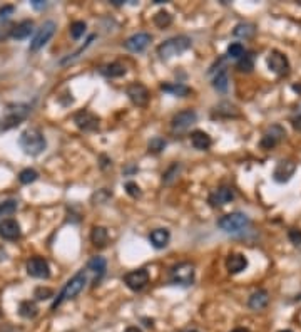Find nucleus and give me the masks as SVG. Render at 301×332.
Returning <instances> with one entry per match:
<instances>
[{"label": "nucleus", "instance_id": "nucleus-15", "mask_svg": "<svg viewBox=\"0 0 301 332\" xmlns=\"http://www.w3.org/2000/svg\"><path fill=\"white\" fill-rule=\"evenodd\" d=\"M234 190L229 188V186H221V188L214 190L213 193L209 195V203L211 206H224L228 203H231L234 200Z\"/></svg>", "mask_w": 301, "mask_h": 332}, {"label": "nucleus", "instance_id": "nucleus-25", "mask_svg": "<svg viewBox=\"0 0 301 332\" xmlns=\"http://www.w3.org/2000/svg\"><path fill=\"white\" fill-rule=\"evenodd\" d=\"M100 74L105 77H122L126 74V66H122L120 62H111L100 67Z\"/></svg>", "mask_w": 301, "mask_h": 332}, {"label": "nucleus", "instance_id": "nucleus-34", "mask_svg": "<svg viewBox=\"0 0 301 332\" xmlns=\"http://www.w3.org/2000/svg\"><path fill=\"white\" fill-rule=\"evenodd\" d=\"M154 24L159 27V29H166V27H169L173 24V15L169 12H166V10H161V12H158L154 15Z\"/></svg>", "mask_w": 301, "mask_h": 332}, {"label": "nucleus", "instance_id": "nucleus-19", "mask_svg": "<svg viewBox=\"0 0 301 332\" xmlns=\"http://www.w3.org/2000/svg\"><path fill=\"white\" fill-rule=\"evenodd\" d=\"M246 267H248V259H246L244 255H241V253H233V255H229L228 260H226V268H228V272L233 273V275L246 270Z\"/></svg>", "mask_w": 301, "mask_h": 332}, {"label": "nucleus", "instance_id": "nucleus-49", "mask_svg": "<svg viewBox=\"0 0 301 332\" xmlns=\"http://www.w3.org/2000/svg\"><path fill=\"white\" fill-rule=\"evenodd\" d=\"M233 332H249L248 329H241V327H240V329H234Z\"/></svg>", "mask_w": 301, "mask_h": 332}, {"label": "nucleus", "instance_id": "nucleus-44", "mask_svg": "<svg viewBox=\"0 0 301 332\" xmlns=\"http://www.w3.org/2000/svg\"><path fill=\"white\" fill-rule=\"evenodd\" d=\"M14 10H15L14 5H3V7H0V19H7L10 14H14Z\"/></svg>", "mask_w": 301, "mask_h": 332}, {"label": "nucleus", "instance_id": "nucleus-2", "mask_svg": "<svg viewBox=\"0 0 301 332\" xmlns=\"http://www.w3.org/2000/svg\"><path fill=\"white\" fill-rule=\"evenodd\" d=\"M85 282H87V273H85L84 270L77 272L76 275H74L72 279H70L69 282L64 285V288L60 290V294H59V295H57V299L54 300L52 310H56V309H57L59 306H62V304H64L65 300L74 299V297L79 295L80 292L84 290Z\"/></svg>", "mask_w": 301, "mask_h": 332}, {"label": "nucleus", "instance_id": "nucleus-37", "mask_svg": "<svg viewBox=\"0 0 301 332\" xmlns=\"http://www.w3.org/2000/svg\"><path fill=\"white\" fill-rule=\"evenodd\" d=\"M85 29H87V25H85V22L82 21H76L70 24V36H72V39H80L82 36H84Z\"/></svg>", "mask_w": 301, "mask_h": 332}, {"label": "nucleus", "instance_id": "nucleus-52", "mask_svg": "<svg viewBox=\"0 0 301 332\" xmlns=\"http://www.w3.org/2000/svg\"><path fill=\"white\" fill-rule=\"evenodd\" d=\"M280 332H293V331H288V329H286V331H280Z\"/></svg>", "mask_w": 301, "mask_h": 332}, {"label": "nucleus", "instance_id": "nucleus-26", "mask_svg": "<svg viewBox=\"0 0 301 332\" xmlns=\"http://www.w3.org/2000/svg\"><path fill=\"white\" fill-rule=\"evenodd\" d=\"M107 238H109V233H107V230H105L104 226H94V228H92L91 240H92V243L96 245V247H105V243H107Z\"/></svg>", "mask_w": 301, "mask_h": 332}, {"label": "nucleus", "instance_id": "nucleus-22", "mask_svg": "<svg viewBox=\"0 0 301 332\" xmlns=\"http://www.w3.org/2000/svg\"><path fill=\"white\" fill-rule=\"evenodd\" d=\"M191 144H193L196 150L204 151V150H209V146L213 144V141H211V136L208 133L198 130V131L191 133Z\"/></svg>", "mask_w": 301, "mask_h": 332}, {"label": "nucleus", "instance_id": "nucleus-31", "mask_svg": "<svg viewBox=\"0 0 301 332\" xmlns=\"http://www.w3.org/2000/svg\"><path fill=\"white\" fill-rule=\"evenodd\" d=\"M238 71L241 72H251L255 69V56L251 52H246L240 61H238Z\"/></svg>", "mask_w": 301, "mask_h": 332}, {"label": "nucleus", "instance_id": "nucleus-51", "mask_svg": "<svg viewBox=\"0 0 301 332\" xmlns=\"http://www.w3.org/2000/svg\"><path fill=\"white\" fill-rule=\"evenodd\" d=\"M181 332H198V331H194V329H186V331H181Z\"/></svg>", "mask_w": 301, "mask_h": 332}, {"label": "nucleus", "instance_id": "nucleus-45", "mask_svg": "<svg viewBox=\"0 0 301 332\" xmlns=\"http://www.w3.org/2000/svg\"><path fill=\"white\" fill-rule=\"evenodd\" d=\"M30 3H32L35 9H44L45 7V2H42V0H32Z\"/></svg>", "mask_w": 301, "mask_h": 332}, {"label": "nucleus", "instance_id": "nucleus-7", "mask_svg": "<svg viewBox=\"0 0 301 332\" xmlns=\"http://www.w3.org/2000/svg\"><path fill=\"white\" fill-rule=\"evenodd\" d=\"M56 29H57V25H56V22H54V21L44 22L40 29L37 30V34L34 36L32 42H30V50H32V52H35V50H39V49L44 47L47 42L52 39L54 34H56Z\"/></svg>", "mask_w": 301, "mask_h": 332}, {"label": "nucleus", "instance_id": "nucleus-39", "mask_svg": "<svg viewBox=\"0 0 301 332\" xmlns=\"http://www.w3.org/2000/svg\"><path fill=\"white\" fill-rule=\"evenodd\" d=\"M166 148V139L161 138V136H156V138H152L149 141V151L151 153H161V151Z\"/></svg>", "mask_w": 301, "mask_h": 332}, {"label": "nucleus", "instance_id": "nucleus-10", "mask_svg": "<svg viewBox=\"0 0 301 332\" xmlns=\"http://www.w3.org/2000/svg\"><path fill=\"white\" fill-rule=\"evenodd\" d=\"M27 273L34 279H49L50 267L47 260L42 259V257H32L27 262Z\"/></svg>", "mask_w": 301, "mask_h": 332}, {"label": "nucleus", "instance_id": "nucleus-16", "mask_svg": "<svg viewBox=\"0 0 301 332\" xmlns=\"http://www.w3.org/2000/svg\"><path fill=\"white\" fill-rule=\"evenodd\" d=\"M151 39L152 37L147 32H138L124 42V47L131 50V52H142V50L151 44Z\"/></svg>", "mask_w": 301, "mask_h": 332}, {"label": "nucleus", "instance_id": "nucleus-47", "mask_svg": "<svg viewBox=\"0 0 301 332\" xmlns=\"http://www.w3.org/2000/svg\"><path fill=\"white\" fill-rule=\"evenodd\" d=\"M124 332H142V331L138 329V327H127V329L124 331Z\"/></svg>", "mask_w": 301, "mask_h": 332}, {"label": "nucleus", "instance_id": "nucleus-14", "mask_svg": "<svg viewBox=\"0 0 301 332\" xmlns=\"http://www.w3.org/2000/svg\"><path fill=\"white\" fill-rule=\"evenodd\" d=\"M74 123L82 131H96L99 128V118L96 114H92L91 111H85V109L79 111L74 116Z\"/></svg>", "mask_w": 301, "mask_h": 332}, {"label": "nucleus", "instance_id": "nucleus-36", "mask_svg": "<svg viewBox=\"0 0 301 332\" xmlns=\"http://www.w3.org/2000/svg\"><path fill=\"white\" fill-rule=\"evenodd\" d=\"M14 25L9 19H0V42H3L5 39L12 37V30H14Z\"/></svg>", "mask_w": 301, "mask_h": 332}, {"label": "nucleus", "instance_id": "nucleus-9", "mask_svg": "<svg viewBox=\"0 0 301 332\" xmlns=\"http://www.w3.org/2000/svg\"><path fill=\"white\" fill-rule=\"evenodd\" d=\"M124 284L134 292L142 290V288L149 284V272H147L146 268H139V270L129 272L124 275Z\"/></svg>", "mask_w": 301, "mask_h": 332}, {"label": "nucleus", "instance_id": "nucleus-20", "mask_svg": "<svg viewBox=\"0 0 301 332\" xmlns=\"http://www.w3.org/2000/svg\"><path fill=\"white\" fill-rule=\"evenodd\" d=\"M169 240H171V233H169V230H166V228H156V230H152L149 235V242L154 248H164L167 243H169Z\"/></svg>", "mask_w": 301, "mask_h": 332}, {"label": "nucleus", "instance_id": "nucleus-3", "mask_svg": "<svg viewBox=\"0 0 301 332\" xmlns=\"http://www.w3.org/2000/svg\"><path fill=\"white\" fill-rule=\"evenodd\" d=\"M218 226H220L224 233H229V235H241V233L248 232V228L251 226V220H249L244 213L234 212L220 218Z\"/></svg>", "mask_w": 301, "mask_h": 332}, {"label": "nucleus", "instance_id": "nucleus-18", "mask_svg": "<svg viewBox=\"0 0 301 332\" xmlns=\"http://www.w3.org/2000/svg\"><path fill=\"white\" fill-rule=\"evenodd\" d=\"M296 170V165L293 161H280L278 166L275 168V173H273V177H275V181L278 183H286L288 179L293 177V173H295Z\"/></svg>", "mask_w": 301, "mask_h": 332}, {"label": "nucleus", "instance_id": "nucleus-50", "mask_svg": "<svg viewBox=\"0 0 301 332\" xmlns=\"http://www.w3.org/2000/svg\"><path fill=\"white\" fill-rule=\"evenodd\" d=\"M293 89H295V91H298V92H301V86H293Z\"/></svg>", "mask_w": 301, "mask_h": 332}, {"label": "nucleus", "instance_id": "nucleus-43", "mask_svg": "<svg viewBox=\"0 0 301 332\" xmlns=\"http://www.w3.org/2000/svg\"><path fill=\"white\" fill-rule=\"evenodd\" d=\"M288 237H290L291 243H295V245H301V230H298V228H293V230H290V233H288Z\"/></svg>", "mask_w": 301, "mask_h": 332}, {"label": "nucleus", "instance_id": "nucleus-33", "mask_svg": "<svg viewBox=\"0 0 301 332\" xmlns=\"http://www.w3.org/2000/svg\"><path fill=\"white\" fill-rule=\"evenodd\" d=\"M179 171H181V165H179V163H174V165H171L169 168H167L166 173L162 175V183H164V185H173L174 179L178 178Z\"/></svg>", "mask_w": 301, "mask_h": 332}, {"label": "nucleus", "instance_id": "nucleus-8", "mask_svg": "<svg viewBox=\"0 0 301 332\" xmlns=\"http://www.w3.org/2000/svg\"><path fill=\"white\" fill-rule=\"evenodd\" d=\"M198 119L196 111L193 109H186V111H181L174 116L173 121H171V128H173L174 133H182L186 130H189Z\"/></svg>", "mask_w": 301, "mask_h": 332}, {"label": "nucleus", "instance_id": "nucleus-29", "mask_svg": "<svg viewBox=\"0 0 301 332\" xmlns=\"http://www.w3.org/2000/svg\"><path fill=\"white\" fill-rule=\"evenodd\" d=\"M228 86H229L228 72H226V69H221V71L218 72V76L214 77L213 88L216 89L218 92H226V91H228Z\"/></svg>", "mask_w": 301, "mask_h": 332}, {"label": "nucleus", "instance_id": "nucleus-13", "mask_svg": "<svg viewBox=\"0 0 301 332\" xmlns=\"http://www.w3.org/2000/svg\"><path fill=\"white\" fill-rule=\"evenodd\" d=\"M126 94L129 96V99L136 104V106H146L149 103V91L144 84L140 83H134L131 86H127Z\"/></svg>", "mask_w": 301, "mask_h": 332}, {"label": "nucleus", "instance_id": "nucleus-35", "mask_svg": "<svg viewBox=\"0 0 301 332\" xmlns=\"http://www.w3.org/2000/svg\"><path fill=\"white\" fill-rule=\"evenodd\" d=\"M39 178V173L32 168H25V170L20 171V175H19V179H20L22 185H30V183L37 181Z\"/></svg>", "mask_w": 301, "mask_h": 332}, {"label": "nucleus", "instance_id": "nucleus-46", "mask_svg": "<svg viewBox=\"0 0 301 332\" xmlns=\"http://www.w3.org/2000/svg\"><path fill=\"white\" fill-rule=\"evenodd\" d=\"M293 126L298 131H301V118H293Z\"/></svg>", "mask_w": 301, "mask_h": 332}, {"label": "nucleus", "instance_id": "nucleus-48", "mask_svg": "<svg viewBox=\"0 0 301 332\" xmlns=\"http://www.w3.org/2000/svg\"><path fill=\"white\" fill-rule=\"evenodd\" d=\"M296 118H301V104H298V108H296Z\"/></svg>", "mask_w": 301, "mask_h": 332}, {"label": "nucleus", "instance_id": "nucleus-27", "mask_svg": "<svg viewBox=\"0 0 301 332\" xmlns=\"http://www.w3.org/2000/svg\"><path fill=\"white\" fill-rule=\"evenodd\" d=\"M214 112H216L218 116H222V118H236V116H240L238 108L234 106V104H231V103L218 104V106L214 108Z\"/></svg>", "mask_w": 301, "mask_h": 332}, {"label": "nucleus", "instance_id": "nucleus-4", "mask_svg": "<svg viewBox=\"0 0 301 332\" xmlns=\"http://www.w3.org/2000/svg\"><path fill=\"white\" fill-rule=\"evenodd\" d=\"M193 45V41H191L187 36H178V37H171L167 41H164L161 45L158 47V54L159 57L164 61L171 59L174 56H181L182 52H186L187 49Z\"/></svg>", "mask_w": 301, "mask_h": 332}, {"label": "nucleus", "instance_id": "nucleus-38", "mask_svg": "<svg viewBox=\"0 0 301 332\" xmlns=\"http://www.w3.org/2000/svg\"><path fill=\"white\" fill-rule=\"evenodd\" d=\"M246 54L244 50V45L240 44V42H234L228 47V57H231V59H241Z\"/></svg>", "mask_w": 301, "mask_h": 332}, {"label": "nucleus", "instance_id": "nucleus-21", "mask_svg": "<svg viewBox=\"0 0 301 332\" xmlns=\"http://www.w3.org/2000/svg\"><path fill=\"white\" fill-rule=\"evenodd\" d=\"M34 32V21L27 19V21H22L20 24L14 25V30H12V37L15 41H23V39L30 37V34Z\"/></svg>", "mask_w": 301, "mask_h": 332}, {"label": "nucleus", "instance_id": "nucleus-40", "mask_svg": "<svg viewBox=\"0 0 301 332\" xmlns=\"http://www.w3.org/2000/svg\"><path fill=\"white\" fill-rule=\"evenodd\" d=\"M15 212H17V201L10 200L0 205V217H10V215H14Z\"/></svg>", "mask_w": 301, "mask_h": 332}, {"label": "nucleus", "instance_id": "nucleus-17", "mask_svg": "<svg viewBox=\"0 0 301 332\" xmlns=\"http://www.w3.org/2000/svg\"><path fill=\"white\" fill-rule=\"evenodd\" d=\"M0 237L3 240H15L20 237V225L14 220V218H5L0 223Z\"/></svg>", "mask_w": 301, "mask_h": 332}, {"label": "nucleus", "instance_id": "nucleus-28", "mask_svg": "<svg viewBox=\"0 0 301 332\" xmlns=\"http://www.w3.org/2000/svg\"><path fill=\"white\" fill-rule=\"evenodd\" d=\"M161 89L164 92H169V94H174L178 97H184L191 92V89L184 84H162Z\"/></svg>", "mask_w": 301, "mask_h": 332}, {"label": "nucleus", "instance_id": "nucleus-11", "mask_svg": "<svg viewBox=\"0 0 301 332\" xmlns=\"http://www.w3.org/2000/svg\"><path fill=\"white\" fill-rule=\"evenodd\" d=\"M268 67L269 71L278 74V76H286L290 71V62H288V57L281 54L280 50H273L268 57Z\"/></svg>", "mask_w": 301, "mask_h": 332}, {"label": "nucleus", "instance_id": "nucleus-24", "mask_svg": "<svg viewBox=\"0 0 301 332\" xmlns=\"http://www.w3.org/2000/svg\"><path fill=\"white\" fill-rule=\"evenodd\" d=\"M87 268L91 270L92 273H96V282L100 279V277L104 275L105 270H107V262H105L104 257H92L91 260H89L87 264Z\"/></svg>", "mask_w": 301, "mask_h": 332}, {"label": "nucleus", "instance_id": "nucleus-30", "mask_svg": "<svg viewBox=\"0 0 301 332\" xmlns=\"http://www.w3.org/2000/svg\"><path fill=\"white\" fill-rule=\"evenodd\" d=\"M19 314L25 319H34L35 315L39 314V309L34 302H30V300H23L20 306H19Z\"/></svg>", "mask_w": 301, "mask_h": 332}, {"label": "nucleus", "instance_id": "nucleus-42", "mask_svg": "<svg viewBox=\"0 0 301 332\" xmlns=\"http://www.w3.org/2000/svg\"><path fill=\"white\" fill-rule=\"evenodd\" d=\"M126 191H127L129 195H131L132 198L140 197V188H139L138 183H134V181H127L126 183Z\"/></svg>", "mask_w": 301, "mask_h": 332}, {"label": "nucleus", "instance_id": "nucleus-6", "mask_svg": "<svg viewBox=\"0 0 301 332\" xmlns=\"http://www.w3.org/2000/svg\"><path fill=\"white\" fill-rule=\"evenodd\" d=\"M171 282L174 285H193L194 282V265L191 262H181L171 268Z\"/></svg>", "mask_w": 301, "mask_h": 332}, {"label": "nucleus", "instance_id": "nucleus-32", "mask_svg": "<svg viewBox=\"0 0 301 332\" xmlns=\"http://www.w3.org/2000/svg\"><path fill=\"white\" fill-rule=\"evenodd\" d=\"M255 32H256V29L253 24H240V25L234 27V30H233L234 36L240 37V39H251L253 36H255Z\"/></svg>", "mask_w": 301, "mask_h": 332}, {"label": "nucleus", "instance_id": "nucleus-12", "mask_svg": "<svg viewBox=\"0 0 301 332\" xmlns=\"http://www.w3.org/2000/svg\"><path fill=\"white\" fill-rule=\"evenodd\" d=\"M286 136V133H284V128H281L280 124H275V126L268 128V131L263 134V138H261V148L263 150H273V148L278 144L281 139Z\"/></svg>", "mask_w": 301, "mask_h": 332}, {"label": "nucleus", "instance_id": "nucleus-41", "mask_svg": "<svg viewBox=\"0 0 301 332\" xmlns=\"http://www.w3.org/2000/svg\"><path fill=\"white\" fill-rule=\"evenodd\" d=\"M52 295H54L52 288H47V287H37V288H35V294H34V297H35L37 300L50 299Z\"/></svg>", "mask_w": 301, "mask_h": 332}, {"label": "nucleus", "instance_id": "nucleus-5", "mask_svg": "<svg viewBox=\"0 0 301 332\" xmlns=\"http://www.w3.org/2000/svg\"><path fill=\"white\" fill-rule=\"evenodd\" d=\"M29 112H30V108L25 106V104H17V106L14 108H9L7 109V114L0 119V131H7L19 126V124L29 116Z\"/></svg>", "mask_w": 301, "mask_h": 332}, {"label": "nucleus", "instance_id": "nucleus-23", "mask_svg": "<svg viewBox=\"0 0 301 332\" xmlns=\"http://www.w3.org/2000/svg\"><path fill=\"white\" fill-rule=\"evenodd\" d=\"M269 302V295L266 290H256L255 294L249 297L248 300V306L253 309V310H261V309H264L268 306Z\"/></svg>", "mask_w": 301, "mask_h": 332}, {"label": "nucleus", "instance_id": "nucleus-1", "mask_svg": "<svg viewBox=\"0 0 301 332\" xmlns=\"http://www.w3.org/2000/svg\"><path fill=\"white\" fill-rule=\"evenodd\" d=\"M19 144L23 150V153L29 155V156H37L40 155L42 151L45 150L47 141H45V136L42 134L39 130L35 128H30V130H25L19 138Z\"/></svg>", "mask_w": 301, "mask_h": 332}]
</instances>
